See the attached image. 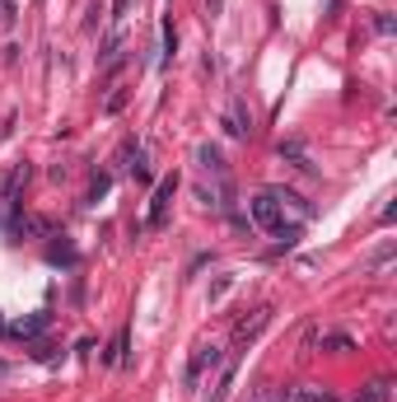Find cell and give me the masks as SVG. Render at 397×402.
<instances>
[{
  "mask_svg": "<svg viewBox=\"0 0 397 402\" xmlns=\"http://www.w3.org/2000/svg\"><path fill=\"white\" fill-rule=\"evenodd\" d=\"M248 211H253V225H257V230H267V234L276 239V248H280V253L299 244V234H304V220H285V206H280L271 192H257Z\"/></svg>",
  "mask_w": 397,
  "mask_h": 402,
  "instance_id": "1",
  "label": "cell"
},
{
  "mask_svg": "<svg viewBox=\"0 0 397 402\" xmlns=\"http://www.w3.org/2000/svg\"><path fill=\"white\" fill-rule=\"evenodd\" d=\"M220 365H225V351H220V346H211V341H201L197 351H192V360H187L183 384H187V388H197L201 379H206V370H220Z\"/></svg>",
  "mask_w": 397,
  "mask_h": 402,
  "instance_id": "2",
  "label": "cell"
},
{
  "mask_svg": "<svg viewBox=\"0 0 397 402\" xmlns=\"http://www.w3.org/2000/svg\"><path fill=\"white\" fill-rule=\"evenodd\" d=\"M173 192H178V173L159 178V187H154V197H150V216H145V225H150V230H164V225H168V206H173Z\"/></svg>",
  "mask_w": 397,
  "mask_h": 402,
  "instance_id": "3",
  "label": "cell"
},
{
  "mask_svg": "<svg viewBox=\"0 0 397 402\" xmlns=\"http://www.w3.org/2000/svg\"><path fill=\"white\" fill-rule=\"evenodd\" d=\"M267 323H271V304H257L248 318H239V323H234V346H239V351H244V346H253V341L262 337V327H267Z\"/></svg>",
  "mask_w": 397,
  "mask_h": 402,
  "instance_id": "4",
  "label": "cell"
},
{
  "mask_svg": "<svg viewBox=\"0 0 397 402\" xmlns=\"http://www.w3.org/2000/svg\"><path fill=\"white\" fill-rule=\"evenodd\" d=\"M276 402H336V393L327 384H294V388H276Z\"/></svg>",
  "mask_w": 397,
  "mask_h": 402,
  "instance_id": "5",
  "label": "cell"
},
{
  "mask_svg": "<svg viewBox=\"0 0 397 402\" xmlns=\"http://www.w3.org/2000/svg\"><path fill=\"white\" fill-rule=\"evenodd\" d=\"M29 164H10V173H0V206H19V192L29 183Z\"/></svg>",
  "mask_w": 397,
  "mask_h": 402,
  "instance_id": "6",
  "label": "cell"
},
{
  "mask_svg": "<svg viewBox=\"0 0 397 402\" xmlns=\"http://www.w3.org/2000/svg\"><path fill=\"white\" fill-rule=\"evenodd\" d=\"M225 131H230V136H239V140L253 136V112H248L244 98H230V112H225Z\"/></svg>",
  "mask_w": 397,
  "mask_h": 402,
  "instance_id": "7",
  "label": "cell"
},
{
  "mask_svg": "<svg viewBox=\"0 0 397 402\" xmlns=\"http://www.w3.org/2000/svg\"><path fill=\"white\" fill-rule=\"evenodd\" d=\"M122 169H126V173H136L140 183L150 178V155H145V145H136V140H126V145H122Z\"/></svg>",
  "mask_w": 397,
  "mask_h": 402,
  "instance_id": "8",
  "label": "cell"
},
{
  "mask_svg": "<svg viewBox=\"0 0 397 402\" xmlns=\"http://www.w3.org/2000/svg\"><path fill=\"white\" fill-rule=\"evenodd\" d=\"M197 164L206 173H211V178H225V150H220V145H211V140H206V145H197Z\"/></svg>",
  "mask_w": 397,
  "mask_h": 402,
  "instance_id": "9",
  "label": "cell"
},
{
  "mask_svg": "<svg viewBox=\"0 0 397 402\" xmlns=\"http://www.w3.org/2000/svg\"><path fill=\"white\" fill-rule=\"evenodd\" d=\"M10 234H15V239H43V234H52V225H47L43 216H19Z\"/></svg>",
  "mask_w": 397,
  "mask_h": 402,
  "instance_id": "10",
  "label": "cell"
},
{
  "mask_svg": "<svg viewBox=\"0 0 397 402\" xmlns=\"http://www.w3.org/2000/svg\"><path fill=\"white\" fill-rule=\"evenodd\" d=\"M271 197L280 201V206H290V211H294L299 220H308V216H313V206H308V201L299 197V192H290V187H271Z\"/></svg>",
  "mask_w": 397,
  "mask_h": 402,
  "instance_id": "11",
  "label": "cell"
},
{
  "mask_svg": "<svg viewBox=\"0 0 397 402\" xmlns=\"http://www.w3.org/2000/svg\"><path fill=\"white\" fill-rule=\"evenodd\" d=\"M280 159H294L304 173H313V164H308V155H304V145H299V140H280Z\"/></svg>",
  "mask_w": 397,
  "mask_h": 402,
  "instance_id": "12",
  "label": "cell"
},
{
  "mask_svg": "<svg viewBox=\"0 0 397 402\" xmlns=\"http://www.w3.org/2000/svg\"><path fill=\"white\" fill-rule=\"evenodd\" d=\"M126 346H131V332H126V327H122V332H117V337H112V351H107V365H126Z\"/></svg>",
  "mask_w": 397,
  "mask_h": 402,
  "instance_id": "13",
  "label": "cell"
},
{
  "mask_svg": "<svg viewBox=\"0 0 397 402\" xmlns=\"http://www.w3.org/2000/svg\"><path fill=\"white\" fill-rule=\"evenodd\" d=\"M230 388H234V365H220V384L211 388V398H206V402H225V398H230Z\"/></svg>",
  "mask_w": 397,
  "mask_h": 402,
  "instance_id": "14",
  "label": "cell"
},
{
  "mask_svg": "<svg viewBox=\"0 0 397 402\" xmlns=\"http://www.w3.org/2000/svg\"><path fill=\"white\" fill-rule=\"evenodd\" d=\"M47 258H52V262H61V267H75V262H80V253L66 244V234H61V244H52V253H47Z\"/></svg>",
  "mask_w": 397,
  "mask_h": 402,
  "instance_id": "15",
  "label": "cell"
},
{
  "mask_svg": "<svg viewBox=\"0 0 397 402\" xmlns=\"http://www.w3.org/2000/svg\"><path fill=\"white\" fill-rule=\"evenodd\" d=\"M383 398H388V379H374V384H365V393L355 402H383Z\"/></svg>",
  "mask_w": 397,
  "mask_h": 402,
  "instance_id": "16",
  "label": "cell"
},
{
  "mask_svg": "<svg viewBox=\"0 0 397 402\" xmlns=\"http://www.w3.org/2000/svg\"><path fill=\"white\" fill-rule=\"evenodd\" d=\"M239 402H276V388L271 384H257V388H248Z\"/></svg>",
  "mask_w": 397,
  "mask_h": 402,
  "instance_id": "17",
  "label": "cell"
},
{
  "mask_svg": "<svg viewBox=\"0 0 397 402\" xmlns=\"http://www.w3.org/2000/svg\"><path fill=\"white\" fill-rule=\"evenodd\" d=\"M126 98H131V89H112V94H107V103H103V112H107V117H112V112H122Z\"/></svg>",
  "mask_w": 397,
  "mask_h": 402,
  "instance_id": "18",
  "label": "cell"
},
{
  "mask_svg": "<svg viewBox=\"0 0 397 402\" xmlns=\"http://www.w3.org/2000/svg\"><path fill=\"white\" fill-rule=\"evenodd\" d=\"M47 327V313H38V318H29V323H15V332L19 337H33V332H43Z\"/></svg>",
  "mask_w": 397,
  "mask_h": 402,
  "instance_id": "19",
  "label": "cell"
},
{
  "mask_svg": "<svg viewBox=\"0 0 397 402\" xmlns=\"http://www.w3.org/2000/svg\"><path fill=\"white\" fill-rule=\"evenodd\" d=\"M173 52H178V33H173V24H164V66L173 61Z\"/></svg>",
  "mask_w": 397,
  "mask_h": 402,
  "instance_id": "20",
  "label": "cell"
},
{
  "mask_svg": "<svg viewBox=\"0 0 397 402\" xmlns=\"http://www.w3.org/2000/svg\"><path fill=\"white\" fill-rule=\"evenodd\" d=\"M107 187H112V178H107V173H98V178H93V192H89V197L98 201V197H103V192H107Z\"/></svg>",
  "mask_w": 397,
  "mask_h": 402,
  "instance_id": "21",
  "label": "cell"
},
{
  "mask_svg": "<svg viewBox=\"0 0 397 402\" xmlns=\"http://www.w3.org/2000/svg\"><path fill=\"white\" fill-rule=\"evenodd\" d=\"M0 24H5V29L15 24V5H10V0H0Z\"/></svg>",
  "mask_w": 397,
  "mask_h": 402,
  "instance_id": "22",
  "label": "cell"
},
{
  "mask_svg": "<svg viewBox=\"0 0 397 402\" xmlns=\"http://www.w3.org/2000/svg\"><path fill=\"white\" fill-rule=\"evenodd\" d=\"M230 285H234V276H220V281H215V285H211V299H220V295L230 290Z\"/></svg>",
  "mask_w": 397,
  "mask_h": 402,
  "instance_id": "23",
  "label": "cell"
},
{
  "mask_svg": "<svg viewBox=\"0 0 397 402\" xmlns=\"http://www.w3.org/2000/svg\"><path fill=\"white\" fill-rule=\"evenodd\" d=\"M211 15H220V0H211Z\"/></svg>",
  "mask_w": 397,
  "mask_h": 402,
  "instance_id": "24",
  "label": "cell"
}]
</instances>
